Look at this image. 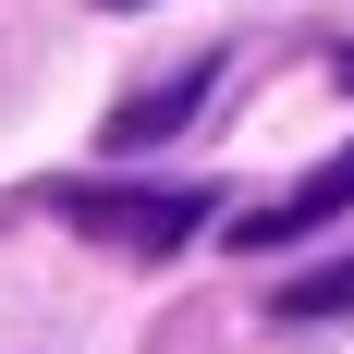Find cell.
<instances>
[{"mask_svg":"<svg viewBox=\"0 0 354 354\" xmlns=\"http://www.w3.org/2000/svg\"><path fill=\"white\" fill-rule=\"evenodd\" d=\"M49 208H62L73 232H98V245L171 257L196 220H220V196H208V183H159V196H135V183H49Z\"/></svg>","mask_w":354,"mask_h":354,"instance_id":"6da1fadb","label":"cell"},{"mask_svg":"<svg viewBox=\"0 0 354 354\" xmlns=\"http://www.w3.org/2000/svg\"><path fill=\"white\" fill-rule=\"evenodd\" d=\"M330 208H354V147L330 159V171H306V183H281V196H269L257 220H232V245H293V232H318Z\"/></svg>","mask_w":354,"mask_h":354,"instance_id":"7a4b0ae2","label":"cell"},{"mask_svg":"<svg viewBox=\"0 0 354 354\" xmlns=\"http://www.w3.org/2000/svg\"><path fill=\"white\" fill-rule=\"evenodd\" d=\"M196 98H208V62H196V73H171L159 98H135V110H122V122H110V147H159V135H171V122H183V110H196Z\"/></svg>","mask_w":354,"mask_h":354,"instance_id":"3957f363","label":"cell"},{"mask_svg":"<svg viewBox=\"0 0 354 354\" xmlns=\"http://www.w3.org/2000/svg\"><path fill=\"white\" fill-rule=\"evenodd\" d=\"M269 318H354V257L342 269H306V281H281V306Z\"/></svg>","mask_w":354,"mask_h":354,"instance_id":"277c9868","label":"cell"},{"mask_svg":"<svg viewBox=\"0 0 354 354\" xmlns=\"http://www.w3.org/2000/svg\"><path fill=\"white\" fill-rule=\"evenodd\" d=\"M110 12H147V0H110Z\"/></svg>","mask_w":354,"mask_h":354,"instance_id":"5b68a950","label":"cell"}]
</instances>
